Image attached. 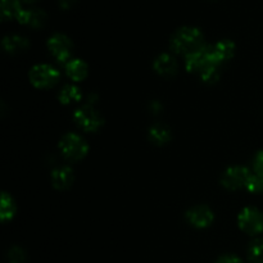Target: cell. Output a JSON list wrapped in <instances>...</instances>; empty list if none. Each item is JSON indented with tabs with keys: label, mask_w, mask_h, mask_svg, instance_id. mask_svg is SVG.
I'll return each instance as SVG.
<instances>
[{
	"label": "cell",
	"mask_w": 263,
	"mask_h": 263,
	"mask_svg": "<svg viewBox=\"0 0 263 263\" xmlns=\"http://www.w3.org/2000/svg\"><path fill=\"white\" fill-rule=\"evenodd\" d=\"M8 263H25L26 253L20 247H12L7 254Z\"/></svg>",
	"instance_id": "obj_21"
},
{
	"label": "cell",
	"mask_w": 263,
	"mask_h": 263,
	"mask_svg": "<svg viewBox=\"0 0 263 263\" xmlns=\"http://www.w3.org/2000/svg\"><path fill=\"white\" fill-rule=\"evenodd\" d=\"M253 168L257 175H259V176L263 177V151L258 152V153L256 154V157H254Z\"/></svg>",
	"instance_id": "obj_23"
},
{
	"label": "cell",
	"mask_w": 263,
	"mask_h": 263,
	"mask_svg": "<svg viewBox=\"0 0 263 263\" xmlns=\"http://www.w3.org/2000/svg\"><path fill=\"white\" fill-rule=\"evenodd\" d=\"M248 258L251 263H263V240H253L248 247Z\"/></svg>",
	"instance_id": "obj_20"
},
{
	"label": "cell",
	"mask_w": 263,
	"mask_h": 263,
	"mask_svg": "<svg viewBox=\"0 0 263 263\" xmlns=\"http://www.w3.org/2000/svg\"><path fill=\"white\" fill-rule=\"evenodd\" d=\"M61 73L49 64H37L30 71V81L39 89H49L58 84Z\"/></svg>",
	"instance_id": "obj_5"
},
{
	"label": "cell",
	"mask_w": 263,
	"mask_h": 263,
	"mask_svg": "<svg viewBox=\"0 0 263 263\" xmlns=\"http://www.w3.org/2000/svg\"><path fill=\"white\" fill-rule=\"evenodd\" d=\"M246 187L251 193H263V177L259 175H251Z\"/></svg>",
	"instance_id": "obj_22"
},
{
	"label": "cell",
	"mask_w": 263,
	"mask_h": 263,
	"mask_svg": "<svg viewBox=\"0 0 263 263\" xmlns=\"http://www.w3.org/2000/svg\"><path fill=\"white\" fill-rule=\"evenodd\" d=\"M59 149L64 158L76 162L86 156L89 146L81 136L73 133H68L59 141Z\"/></svg>",
	"instance_id": "obj_3"
},
{
	"label": "cell",
	"mask_w": 263,
	"mask_h": 263,
	"mask_svg": "<svg viewBox=\"0 0 263 263\" xmlns=\"http://www.w3.org/2000/svg\"><path fill=\"white\" fill-rule=\"evenodd\" d=\"M154 71L163 77H172L177 72V62L170 54H161L153 63Z\"/></svg>",
	"instance_id": "obj_12"
},
{
	"label": "cell",
	"mask_w": 263,
	"mask_h": 263,
	"mask_svg": "<svg viewBox=\"0 0 263 263\" xmlns=\"http://www.w3.org/2000/svg\"><path fill=\"white\" fill-rule=\"evenodd\" d=\"M213 66H222V63H220L218 59L216 58L215 53H213V46L211 45H204L199 50L187 55L186 61H185V67L187 71L198 72L199 74Z\"/></svg>",
	"instance_id": "obj_2"
},
{
	"label": "cell",
	"mask_w": 263,
	"mask_h": 263,
	"mask_svg": "<svg viewBox=\"0 0 263 263\" xmlns=\"http://www.w3.org/2000/svg\"><path fill=\"white\" fill-rule=\"evenodd\" d=\"M58 2H59V5H61L62 8L67 9V8L72 7V4H73L76 0H58Z\"/></svg>",
	"instance_id": "obj_26"
},
{
	"label": "cell",
	"mask_w": 263,
	"mask_h": 263,
	"mask_svg": "<svg viewBox=\"0 0 263 263\" xmlns=\"http://www.w3.org/2000/svg\"><path fill=\"white\" fill-rule=\"evenodd\" d=\"M66 72L73 81H82L87 76V64L81 59H71L66 64Z\"/></svg>",
	"instance_id": "obj_14"
},
{
	"label": "cell",
	"mask_w": 263,
	"mask_h": 263,
	"mask_svg": "<svg viewBox=\"0 0 263 263\" xmlns=\"http://www.w3.org/2000/svg\"><path fill=\"white\" fill-rule=\"evenodd\" d=\"M3 49L9 54H17L20 51L26 50L30 46L28 39L20 35H9L3 39Z\"/></svg>",
	"instance_id": "obj_13"
},
{
	"label": "cell",
	"mask_w": 263,
	"mask_h": 263,
	"mask_svg": "<svg viewBox=\"0 0 263 263\" xmlns=\"http://www.w3.org/2000/svg\"><path fill=\"white\" fill-rule=\"evenodd\" d=\"M149 110H151L153 115H159L162 110V104L158 100H153V102L151 103V105H149Z\"/></svg>",
	"instance_id": "obj_25"
},
{
	"label": "cell",
	"mask_w": 263,
	"mask_h": 263,
	"mask_svg": "<svg viewBox=\"0 0 263 263\" xmlns=\"http://www.w3.org/2000/svg\"><path fill=\"white\" fill-rule=\"evenodd\" d=\"M238 223L244 233L257 235L263 231V215L257 208H244L239 215Z\"/></svg>",
	"instance_id": "obj_7"
},
{
	"label": "cell",
	"mask_w": 263,
	"mask_h": 263,
	"mask_svg": "<svg viewBox=\"0 0 263 263\" xmlns=\"http://www.w3.org/2000/svg\"><path fill=\"white\" fill-rule=\"evenodd\" d=\"M18 22L22 25L31 26L33 28L43 27L46 21V14L44 10L37 9V8H31V9H23L21 14L18 15Z\"/></svg>",
	"instance_id": "obj_11"
},
{
	"label": "cell",
	"mask_w": 263,
	"mask_h": 263,
	"mask_svg": "<svg viewBox=\"0 0 263 263\" xmlns=\"http://www.w3.org/2000/svg\"><path fill=\"white\" fill-rule=\"evenodd\" d=\"M26 3H32V2H35V0H25Z\"/></svg>",
	"instance_id": "obj_27"
},
{
	"label": "cell",
	"mask_w": 263,
	"mask_h": 263,
	"mask_svg": "<svg viewBox=\"0 0 263 263\" xmlns=\"http://www.w3.org/2000/svg\"><path fill=\"white\" fill-rule=\"evenodd\" d=\"M149 139L156 145H164L171 140V131L163 123H156L149 130Z\"/></svg>",
	"instance_id": "obj_15"
},
{
	"label": "cell",
	"mask_w": 263,
	"mask_h": 263,
	"mask_svg": "<svg viewBox=\"0 0 263 263\" xmlns=\"http://www.w3.org/2000/svg\"><path fill=\"white\" fill-rule=\"evenodd\" d=\"M15 213V204L14 200L12 199L9 194L7 193H3L2 195V204H0V217L2 221H8L12 220V217Z\"/></svg>",
	"instance_id": "obj_19"
},
{
	"label": "cell",
	"mask_w": 263,
	"mask_h": 263,
	"mask_svg": "<svg viewBox=\"0 0 263 263\" xmlns=\"http://www.w3.org/2000/svg\"><path fill=\"white\" fill-rule=\"evenodd\" d=\"M186 220L192 226L198 229L208 228L215 220V215L207 205H197L186 212Z\"/></svg>",
	"instance_id": "obj_9"
},
{
	"label": "cell",
	"mask_w": 263,
	"mask_h": 263,
	"mask_svg": "<svg viewBox=\"0 0 263 263\" xmlns=\"http://www.w3.org/2000/svg\"><path fill=\"white\" fill-rule=\"evenodd\" d=\"M81 98V90L74 85H64L58 94V99L62 104H71V103L80 102Z\"/></svg>",
	"instance_id": "obj_17"
},
{
	"label": "cell",
	"mask_w": 263,
	"mask_h": 263,
	"mask_svg": "<svg viewBox=\"0 0 263 263\" xmlns=\"http://www.w3.org/2000/svg\"><path fill=\"white\" fill-rule=\"evenodd\" d=\"M23 10L20 0H2V18L3 20H10V18H18L21 12Z\"/></svg>",
	"instance_id": "obj_18"
},
{
	"label": "cell",
	"mask_w": 263,
	"mask_h": 263,
	"mask_svg": "<svg viewBox=\"0 0 263 263\" xmlns=\"http://www.w3.org/2000/svg\"><path fill=\"white\" fill-rule=\"evenodd\" d=\"M73 182V171L67 166L58 167L51 172V184L55 189L66 190L71 187Z\"/></svg>",
	"instance_id": "obj_10"
},
{
	"label": "cell",
	"mask_w": 263,
	"mask_h": 263,
	"mask_svg": "<svg viewBox=\"0 0 263 263\" xmlns=\"http://www.w3.org/2000/svg\"><path fill=\"white\" fill-rule=\"evenodd\" d=\"M213 46V53L220 63H225L226 61L233 58L235 53V44L231 40H221Z\"/></svg>",
	"instance_id": "obj_16"
},
{
	"label": "cell",
	"mask_w": 263,
	"mask_h": 263,
	"mask_svg": "<svg viewBox=\"0 0 263 263\" xmlns=\"http://www.w3.org/2000/svg\"><path fill=\"white\" fill-rule=\"evenodd\" d=\"M73 121L79 127L87 131V133H95L104 123L102 115L95 109L94 104H89V103L74 110Z\"/></svg>",
	"instance_id": "obj_4"
},
{
	"label": "cell",
	"mask_w": 263,
	"mask_h": 263,
	"mask_svg": "<svg viewBox=\"0 0 263 263\" xmlns=\"http://www.w3.org/2000/svg\"><path fill=\"white\" fill-rule=\"evenodd\" d=\"M216 263H243L239 257L234 256V254H225V256H221L220 258L216 261Z\"/></svg>",
	"instance_id": "obj_24"
},
{
	"label": "cell",
	"mask_w": 263,
	"mask_h": 263,
	"mask_svg": "<svg viewBox=\"0 0 263 263\" xmlns=\"http://www.w3.org/2000/svg\"><path fill=\"white\" fill-rule=\"evenodd\" d=\"M204 45V37H203L202 31L197 27H190V26L179 28L170 40V46L172 50L176 54L185 57L199 50Z\"/></svg>",
	"instance_id": "obj_1"
},
{
	"label": "cell",
	"mask_w": 263,
	"mask_h": 263,
	"mask_svg": "<svg viewBox=\"0 0 263 263\" xmlns=\"http://www.w3.org/2000/svg\"><path fill=\"white\" fill-rule=\"evenodd\" d=\"M251 177V172L247 167L233 166L226 170L221 176V184L229 190H236L246 186Z\"/></svg>",
	"instance_id": "obj_8"
},
{
	"label": "cell",
	"mask_w": 263,
	"mask_h": 263,
	"mask_svg": "<svg viewBox=\"0 0 263 263\" xmlns=\"http://www.w3.org/2000/svg\"><path fill=\"white\" fill-rule=\"evenodd\" d=\"M72 48L73 44L71 39L63 33H55L48 40L49 51L59 63H68L71 61Z\"/></svg>",
	"instance_id": "obj_6"
}]
</instances>
